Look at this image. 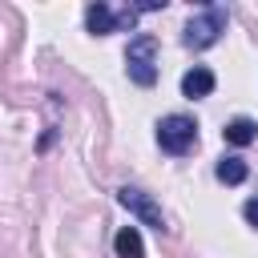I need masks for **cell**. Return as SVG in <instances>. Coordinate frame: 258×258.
Masks as SVG:
<instances>
[{
  "label": "cell",
  "mask_w": 258,
  "mask_h": 258,
  "mask_svg": "<svg viewBox=\"0 0 258 258\" xmlns=\"http://www.w3.org/2000/svg\"><path fill=\"white\" fill-rule=\"evenodd\" d=\"M181 93L185 97H210L214 93V73L206 64H194L185 77H181Z\"/></svg>",
  "instance_id": "obj_6"
},
{
  "label": "cell",
  "mask_w": 258,
  "mask_h": 258,
  "mask_svg": "<svg viewBox=\"0 0 258 258\" xmlns=\"http://www.w3.org/2000/svg\"><path fill=\"white\" fill-rule=\"evenodd\" d=\"M117 202H121L133 218H141L145 226L165 230V214H161V206H157L149 194H141V189H133V185H121V189H117Z\"/></svg>",
  "instance_id": "obj_4"
},
{
  "label": "cell",
  "mask_w": 258,
  "mask_h": 258,
  "mask_svg": "<svg viewBox=\"0 0 258 258\" xmlns=\"http://www.w3.org/2000/svg\"><path fill=\"white\" fill-rule=\"evenodd\" d=\"M85 28L93 36H105V32H117V12L109 4H89L85 8Z\"/></svg>",
  "instance_id": "obj_5"
},
{
  "label": "cell",
  "mask_w": 258,
  "mask_h": 258,
  "mask_svg": "<svg viewBox=\"0 0 258 258\" xmlns=\"http://www.w3.org/2000/svg\"><path fill=\"white\" fill-rule=\"evenodd\" d=\"M113 250H117V258H145L141 230H137V226H121L117 238H113Z\"/></svg>",
  "instance_id": "obj_7"
},
{
  "label": "cell",
  "mask_w": 258,
  "mask_h": 258,
  "mask_svg": "<svg viewBox=\"0 0 258 258\" xmlns=\"http://www.w3.org/2000/svg\"><path fill=\"white\" fill-rule=\"evenodd\" d=\"M254 137H258V125H254L250 117H234V121L226 125V141H230V145H250Z\"/></svg>",
  "instance_id": "obj_8"
},
{
  "label": "cell",
  "mask_w": 258,
  "mask_h": 258,
  "mask_svg": "<svg viewBox=\"0 0 258 258\" xmlns=\"http://www.w3.org/2000/svg\"><path fill=\"white\" fill-rule=\"evenodd\" d=\"M242 218H246V222H250V226L258 230V198H250V202L242 206Z\"/></svg>",
  "instance_id": "obj_10"
},
{
  "label": "cell",
  "mask_w": 258,
  "mask_h": 258,
  "mask_svg": "<svg viewBox=\"0 0 258 258\" xmlns=\"http://www.w3.org/2000/svg\"><path fill=\"white\" fill-rule=\"evenodd\" d=\"M125 73H129L133 85H145V89L157 81V40L149 32H141V36L129 40V48H125Z\"/></svg>",
  "instance_id": "obj_1"
},
{
  "label": "cell",
  "mask_w": 258,
  "mask_h": 258,
  "mask_svg": "<svg viewBox=\"0 0 258 258\" xmlns=\"http://www.w3.org/2000/svg\"><path fill=\"white\" fill-rule=\"evenodd\" d=\"M222 32H226V12L210 4L202 16H194V20L185 24V44H189V48H210Z\"/></svg>",
  "instance_id": "obj_3"
},
{
  "label": "cell",
  "mask_w": 258,
  "mask_h": 258,
  "mask_svg": "<svg viewBox=\"0 0 258 258\" xmlns=\"http://www.w3.org/2000/svg\"><path fill=\"white\" fill-rule=\"evenodd\" d=\"M246 173H250V169H246L242 157H222V161H218V177H222L226 185H242Z\"/></svg>",
  "instance_id": "obj_9"
},
{
  "label": "cell",
  "mask_w": 258,
  "mask_h": 258,
  "mask_svg": "<svg viewBox=\"0 0 258 258\" xmlns=\"http://www.w3.org/2000/svg\"><path fill=\"white\" fill-rule=\"evenodd\" d=\"M194 141H198V125H194V117H185V113H169V117H161V125H157V145H161L165 153L181 157V153L194 149Z\"/></svg>",
  "instance_id": "obj_2"
}]
</instances>
